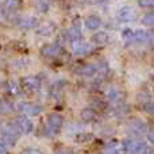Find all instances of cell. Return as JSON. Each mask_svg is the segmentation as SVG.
Returning <instances> with one entry per match:
<instances>
[{
	"instance_id": "7402d4cb",
	"label": "cell",
	"mask_w": 154,
	"mask_h": 154,
	"mask_svg": "<svg viewBox=\"0 0 154 154\" xmlns=\"http://www.w3.org/2000/svg\"><path fill=\"white\" fill-rule=\"evenodd\" d=\"M14 111V106L10 103L8 100H4V99H2L0 100V114L3 115H7L10 114V112Z\"/></svg>"
},
{
	"instance_id": "277c9868",
	"label": "cell",
	"mask_w": 154,
	"mask_h": 154,
	"mask_svg": "<svg viewBox=\"0 0 154 154\" xmlns=\"http://www.w3.org/2000/svg\"><path fill=\"white\" fill-rule=\"evenodd\" d=\"M18 109L20 111L22 115H24V116H37V115H39L41 112L43 111L42 106H39V104L37 103H31V101H22V103H19L18 106Z\"/></svg>"
},
{
	"instance_id": "9c48e42d",
	"label": "cell",
	"mask_w": 154,
	"mask_h": 154,
	"mask_svg": "<svg viewBox=\"0 0 154 154\" xmlns=\"http://www.w3.org/2000/svg\"><path fill=\"white\" fill-rule=\"evenodd\" d=\"M14 123H15V126L19 128L20 134H30L32 130H34V125H32V122L30 120V118L24 116V115L18 116Z\"/></svg>"
},
{
	"instance_id": "4316f807",
	"label": "cell",
	"mask_w": 154,
	"mask_h": 154,
	"mask_svg": "<svg viewBox=\"0 0 154 154\" xmlns=\"http://www.w3.org/2000/svg\"><path fill=\"white\" fill-rule=\"evenodd\" d=\"M20 154H43V152L41 149H37V147H27V149L22 150Z\"/></svg>"
},
{
	"instance_id": "30bf717a",
	"label": "cell",
	"mask_w": 154,
	"mask_h": 154,
	"mask_svg": "<svg viewBox=\"0 0 154 154\" xmlns=\"http://www.w3.org/2000/svg\"><path fill=\"white\" fill-rule=\"evenodd\" d=\"M35 31H37V34L39 35V37H45V38H49V37H51V35L56 32V30H57V27H56V24L53 23V22H43V23H41V24H38L37 27H35Z\"/></svg>"
},
{
	"instance_id": "f1b7e54d",
	"label": "cell",
	"mask_w": 154,
	"mask_h": 154,
	"mask_svg": "<svg viewBox=\"0 0 154 154\" xmlns=\"http://www.w3.org/2000/svg\"><path fill=\"white\" fill-rule=\"evenodd\" d=\"M143 109H145L146 112H150V114H152V111H153L152 101H146V103H143Z\"/></svg>"
},
{
	"instance_id": "44dd1931",
	"label": "cell",
	"mask_w": 154,
	"mask_h": 154,
	"mask_svg": "<svg viewBox=\"0 0 154 154\" xmlns=\"http://www.w3.org/2000/svg\"><path fill=\"white\" fill-rule=\"evenodd\" d=\"M19 5V2L18 0H4V3H3V14H11V12H15L16 8H18Z\"/></svg>"
},
{
	"instance_id": "ffe728a7",
	"label": "cell",
	"mask_w": 154,
	"mask_h": 154,
	"mask_svg": "<svg viewBox=\"0 0 154 154\" xmlns=\"http://www.w3.org/2000/svg\"><path fill=\"white\" fill-rule=\"evenodd\" d=\"M65 35H66L68 39H70V42L81 39V37H82V35H81V31H80V27H77V26L69 27V29L66 30V32H65Z\"/></svg>"
},
{
	"instance_id": "603a6c76",
	"label": "cell",
	"mask_w": 154,
	"mask_h": 154,
	"mask_svg": "<svg viewBox=\"0 0 154 154\" xmlns=\"http://www.w3.org/2000/svg\"><path fill=\"white\" fill-rule=\"evenodd\" d=\"M7 92L12 96H19L22 93V89L19 88V85L14 81H8L7 82Z\"/></svg>"
},
{
	"instance_id": "3957f363",
	"label": "cell",
	"mask_w": 154,
	"mask_h": 154,
	"mask_svg": "<svg viewBox=\"0 0 154 154\" xmlns=\"http://www.w3.org/2000/svg\"><path fill=\"white\" fill-rule=\"evenodd\" d=\"M64 126V116L61 114H51L48 118V123H46V131L50 135L57 134Z\"/></svg>"
},
{
	"instance_id": "f546056e",
	"label": "cell",
	"mask_w": 154,
	"mask_h": 154,
	"mask_svg": "<svg viewBox=\"0 0 154 154\" xmlns=\"http://www.w3.org/2000/svg\"><path fill=\"white\" fill-rule=\"evenodd\" d=\"M0 154H7V146L0 142Z\"/></svg>"
},
{
	"instance_id": "9a60e30c",
	"label": "cell",
	"mask_w": 154,
	"mask_h": 154,
	"mask_svg": "<svg viewBox=\"0 0 154 154\" xmlns=\"http://www.w3.org/2000/svg\"><path fill=\"white\" fill-rule=\"evenodd\" d=\"M76 72H77V75H80V76L92 77V76H95L96 73H97V68H96L95 65H92V64H84V65H81V66L77 68Z\"/></svg>"
},
{
	"instance_id": "5bb4252c",
	"label": "cell",
	"mask_w": 154,
	"mask_h": 154,
	"mask_svg": "<svg viewBox=\"0 0 154 154\" xmlns=\"http://www.w3.org/2000/svg\"><path fill=\"white\" fill-rule=\"evenodd\" d=\"M104 154H126L122 142L112 141L104 147Z\"/></svg>"
},
{
	"instance_id": "d6986e66",
	"label": "cell",
	"mask_w": 154,
	"mask_h": 154,
	"mask_svg": "<svg viewBox=\"0 0 154 154\" xmlns=\"http://www.w3.org/2000/svg\"><path fill=\"white\" fill-rule=\"evenodd\" d=\"M80 118H81L84 122H92V120L96 119V111L91 107H87V108H82L81 112H80Z\"/></svg>"
},
{
	"instance_id": "7a4b0ae2",
	"label": "cell",
	"mask_w": 154,
	"mask_h": 154,
	"mask_svg": "<svg viewBox=\"0 0 154 154\" xmlns=\"http://www.w3.org/2000/svg\"><path fill=\"white\" fill-rule=\"evenodd\" d=\"M0 133H2V137H3V139H4V142L11 145V146H14V145L18 142V138H19V135H20V131H19V128L16 127L14 122H7V123H4V125H2Z\"/></svg>"
},
{
	"instance_id": "8fae6325",
	"label": "cell",
	"mask_w": 154,
	"mask_h": 154,
	"mask_svg": "<svg viewBox=\"0 0 154 154\" xmlns=\"http://www.w3.org/2000/svg\"><path fill=\"white\" fill-rule=\"evenodd\" d=\"M153 41V34L147 30H141L137 29L133 32V39L131 42H137V43H150Z\"/></svg>"
},
{
	"instance_id": "cb8c5ba5",
	"label": "cell",
	"mask_w": 154,
	"mask_h": 154,
	"mask_svg": "<svg viewBox=\"0 0 154 154\" xmlns=\"http://www.w3.org/2000/svg\"><path fill=\"white\" fill-rule=\"evenodd\" d=\"M142 24H143V26H147V27H153V24H154V15H153L152 11L143 15V18H142Z\"/></svg>"
},
{
	"instance_id": "ba28073f",
	"label": "cell",
	"mask_w": 154,
	"mask_h": 154,
	"mask_svg": "<svg viewBox=\"0 0 154 154\" xmlns=\"http://www.w3.org/2000/svg\"><path fill=\"white\" fill-rule=\"evenodd\" d=\"M62 53V48L58 43H46L41 49V54L45 58H57Z\"/></svg>"
},
{
	"instance_id": "e0dca14e",
	"label": "cell",
	"mask_w": 154,
	"mask_h": 154,
	"mask_svg": "<svg viewBox=\"0 0 154 154\" xmlns=\"http://www.w3.org/2000/svg\"><path fill=\"white\" fill-rule=\"evenodd\" d=\"M84 24L88 30H97L101 26V19L97 15H89L85 19Z\"/></svg>"
},
{
	"instance_id": "6da1fadb",
	"label": "cell",
	"mask_w": 154,
	"mask_h": 154,
	"mask_svg": "<svg viewBox=\"0 0 154 154\" xmlns=\"http://www.w3.org/2000/svg\"><path fill=\"white\" fill-rule=\"evenodd\" d=\"M126 154H152V147L139 139H126L122 142Z\"/></svg>"
},
{
	"instance_id": "4fadbf2b",
	"label": "cell",
	"mask_w": 154,
	"mask_h": 154,
	"mask_svg": "<svg viewBox=\"0 0 154 154\" xmlns=\"http://www.w3.org/2000/svg\"><path fill=\"white\" fill-rule=\"evenodd\" d=\"M37 26H38V20L34 16H23V18L18 19V27H20L22 30L35 29Z\"/></svg>"
},
{
	"instance_id": "8992f818",
	"label": "cell",
	"mask_w": 154,
	"mask_h": 154,
	"mask_svg": "<svg viewBox=\"0 0 154 154\" xmlns=\"http://www.w3.org/2000/svg\"><path fill=\"white\" fill-rule=\"evenodd\" d=\"M20 85H22V89L23 91H26V92H29V93H34V92H37V91H39L41 80H39V77H37V76H26V77H22Z\"/></svg>"
},
{
	"instance_id": "484cf974",
	"label": "cell",
	"mask_w": 154,
	"mask_h": 154,
	"mask_svg": "<svg viewBox=\"0 0 154 154\" xmlns=\"http://www.w3.org/2000/svg\"><path fill=\"white\" fill-rule=\"evenodd\" d=\"M138 5L142 8H153L154 0H138Z\"/></svg>"
},
{
	"instance_id": "2e32d148",
	"label": "cell",
	"mask_w": 154,
	"mask_h": 154,
	"mask_svg": "<svg viewBox=\"0 0 154 154\" xmlns=\"http://www.w3.org/2000/svg\"><path fill=\"white\" fill-rule=\"evenodd\" d=\"M91 42L95 45H106L109 42V34L107 31H97L92 35Z\"/></svg>"
},
{
	"instance_id": "52a82bcc",
	"label": "cell",
	"mask_w": 154,
	"mask_h": 154,
	"mask_svg": "<svg viewBox=\"0 0 154 154\" xmlns=\"http://www.w3.org/2000/svg\"><path fill=\"white\" fill-rule=\"evenodd\" d=\"M92 50H93V48L91 45V42H87V41H82V39L73 41L72 42V51L77 57L88 56Z\"/></svg>"
},
{
	"instance_id": "1f68e13d",
	"label": "cell",
	"mask_w": 154,
	"mask_h": 154,
	"mask_svg": "<svg viewBox=\"0 0 154 154\" xmlns=\"http://www.w3.org/2000/svg\"><path fill=\"white\" fill-rule=\"evenodd\" d=\"M54 154H72V153H69V152H57Z\"/></svg>"
},
{
	"instance_id": "d4e9b609",
	"label": "cell",
	"mask_w": 154,
	"mask_h": 154,
	"mask_svg": "<svg viewBox=\"0 0 154 154\" xmlns=\"http://www.w3.org/2000/svg\"><path fill=\"white\" fill-rule=\"evenodd\" d=\"M133 32H134L133 29H125L122 31V39L130 41V42H131V39H133Z\"/></svg>"
},
{
	"instance_id": "83f0119b",
	"label": "cell",
	"mask_w": 154,
	"mask_h": 154,
	"mask_svg": "<svg viewBox=\"0 0 154 154\" xmlns=\"http://www.w3.org/2000/svg\"><path fill=\"white\" fill-rule=\"evenodd\" d=\"M92 139V135L89 134H79L77 135V142H85V141H91Z\"/></svg>"
},
{
	"instance_id": "7c38bea8",
	"label": "cell",
	"mask_w": 154,
	"mask_h": 154,
	"mask_svg": "<svg viewBox=\"0 0 154 154\" xmlns=\"http://www.w3.org/2000/svg\"><path fill=\"white\" fill-rule=\"evenodd\" d=\"M128 131H130L131 135H135V137H146L147 133V127L143 122L141 120H134V122L130 123V127H128Z\"/></svg>"
},
{
	"instance_id": "4dcf8cb0",
	"label": "cell",
	"mask_w": 154,
	"mask_h": 154,
	"mask_svg": "<svg viewBox=\"0 0 154 154\" xmlns=\"http://www.w3.org/2000/svg\"><path fill=\"white\" fill-rule=\"evenodd\" d=\"M147 134V141L150 142V143H153V130H149V133Z\"/></svg>"
},
{
	"instance_id": "ac0fdd59",
	"label": "cell",
	"mask_w": 154,
	"mask_h": 154,
	"mask_svg": "<svg viewBox=\"0 0 154 154\" xmlns=\"http://www.w3.org/2000/svg\"><path fill=\"white\" fill-rule=\"evenodd\" d=\"M107 97H108V100L111 101L112 104H119L122 103L123 100V93L120 92V91H118L116 88H111V89H108V92H107Z\"/></svg>"
},
{
	"instance_id": "5b68a950",
	"label": "cell",
	"mask_w": 154,
	"mask_h": 154,
	"mask_svg": "<svg viewBox=\"0 0 154 154\" xmlns=\"http://www.w3.org/2000/svg\"><path fill=\"white\" fill-rule=\"evenodd\" d=\"M115 18L118 22L122 23H128V22H134L137 19V11L130 5H123L115 14Z\"/></svg>"
}]
</instances>
